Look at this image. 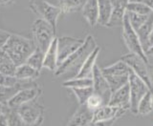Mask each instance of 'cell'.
I'll return each instance as SVG.
<instances>
[{"label":"cell","instance_id":"d6a6232c","mask_svg":"<svg viewBox=\"0 0 153 126\" xmlns=\"http://www.w3.org/2000/svg\"><path fill=\"white\" fill-rule=\"evenodd\" d=\"M10 36H11V33L0 29V50H1L2 48L5 46V44L7 43Z\"/></svg>","mask_w":153,"mask_h":126},{"label":"cell","instance_id":"d590c367","mask_svg":"<svg viewBox=\"0 0 153 126\" xmlns=\"http://www.w3.org/2000/svg\"><path fill=\"white\" fill-rule=\"evenodd\" d=\"M16 0H0V6H10Z\"/></svg>","mask_w":153,"mask_h":126},{"label":"cell","instance_id":"1f68e13d","mask_svg":"<svg viewBox=\"0 0 153 126\" xmlns=\"http://www.w3.org/2000/svg\"><path fill=\"white\" fill-rule=\"evenodd\" d=\"M21 80H19L16 76H9L0 74V86L13 87L16 86Z\"/></svg>","mask_w":153,"mask_h":126},{"label":"cell","instance_id":"277c9868","mask_svg":"<svg viewBox=\"0 0 153 126\" xmlns=\"http://www.w3.org/2000/svg\"><path fill=\"white\" fill-rule=\"evenodd\" d=\"M102 72L108 82L112 93L128 83L130 68L122 60H119L112 65L102 68Z\"/></svg>","mask_w":153,"mask_h":126},{"label":"cell","instance_id":"f35d334b","mask_svg":"<svg viewBox=\"0 0 153 126\" xmlns=\"http://www.w3.org/2000/svg\"><path fill=\"white\" fill-rule=\"evenodd\" d=\"M140 1L146 3L147 6L149 7L152 10V11H153V0H140Z\"/></svg>","mask_w":153,"mask_h":126},{"label":"cell","instance_id":"f546056e","mask_svg":"<svg viewBox=\"0 0 153 126\" xmlns=\"http://www.w3.org/2000/svg\"><path fill=\"white\" fill-rule=\"evenodd\" d=\"M126 13L128 16V19H129V22H130L131 26L134 28V30H138L143 23H145L147 18L149 17V16H143V14H138V13H130V12H127ZM152 14V13H151Z\"/></svg>","mask_w":153,"mask_h":126},{"label":"cell","instance_id":"4316f807","mask_svg":"<svg viewBox=\"0 0 153 126\" xmlns=\"http://www.w3.org/2000/svg\"><path fill=\"white\" fill-rule=\"evenodd\" d=\"M126 11L138 13V14H143V16H149V14L153 13L152 10L147 6L146 3H143L140 0L137 1H129L126 7Z\"/></svg>","mask_w":153,"mask_h":126},{"label":"cell","instance_id":"9a60e30c","mask_svg":"<svg viewBox=\"0 0 153 126\" xmlns=\"http://www.w3.org/2000/svg\"><path fill=\"white\" fill-rule=\"evenodd\" d=\"M109 105L116 106L121 108H130V91H129V84L122 86L111 94L109 99Z\"/></svg>","mask_w":153,"mask_h":126},{"label":"cell","instance_id":"ffe728a7","mask_svg":"<svg viewBox=\"0 0 153 126\" xmlns=\"http://www.w3.org/2000/svg\"><path fill=\"white\" fill-rule=\"evenodd\" d=\"M99 6V19L98 24L107 27L113 12V3L111 0H98Z\"/></svg>","mask_w":153,"mask_h":126},{"label":"cell","instance_id":"484cf974","mask_svg":"<svg viewBox=\"0 0 153 126\" xmlns=\"http://www.w3.org/2000/svg\"><path fill=\"white\" fill-rule=\"evenodd\" d=\"M44 52H42L40 49L36 48L30 56L28 57L25 63H27L28 65L32 66L33 68H35L36 70L39 71L43 68V60H44Z\"/></svg>","mask_w":153,"mask_h":126},{"label":"cell","instance_id":"8d00e7d4","mask_svg":"<svg viewBox=\"0 0 153 126\" xmlns=\"http://www.w3.org/2000/svg\"><path fill=\"white\" fill-rule=\"evenodd\" d=\"M7 110H8V106H7V104H4V103H1V102H0V116L6 113V112H7Z\"/></svg>","mask_w":153,"mask_h":126},{"label":"cell","instance_id":"44dd1931","mask_svg":"<svg viewBox=\"0 0 153 126\" xmlns=\"http://www.w3.org/2000/svg\"><path fill=\"white\" fill-rule=\"evenodd\" d=\"M153 27V13L150 14L149 17L147 18V20L143 24V25L136 30V33L140 38L141 44L145 52L149 48V43H148V39H149L150 33L152 31Z\"/></svg>","mask_w":153,"mask_h":126},{"label":"cell","instance_id":"d6986e66","mask_svg":"<svg viewBox=\"0 0 153 126\" xmlns=\"http://www.w3.org/2000/svg\"><path fill=\"white\" fill-rule=\"evenodd\" d=\"M14 76L21 81H35L39 77L40 72L28 65L27 63H23V64L16 66Z\"/></svg>","mask_w":153,"mask_h":126},{"label":"cell","instance_id":"8992f818","mask_svg":"<svg viewBox=\"0 0 153 126\" xmlns=\"http://www.w3.org/2000/svg\"><path fill=\"white\" fill-rule=\"evenodd\" d=\"M30 9L39 18L45 20L56 31L57 19L62 13L59 6H54L46 0H30Z\"/></svg>","mask_w":153,"mask_h":126},{"label":"cell","instance_id":"74e56055","mask_svg":"<svg viewBox=\"0 0 153 126\" xmlns=\"http://www.w3.org/2000/svg\"><path fill=\"white\" fill-rule=\"evenodd\" d=\"M146 55L147 56L148 60H149V57H153V45L146 51Z\"/></svg>","mask_w":153,"mask_h":126},{"label":"cell","instance_id":"603a6c76","mask_svg":"<svg viewBox=\"0 0 153 126\" xmlns=\"http://www.w3.org/2000/svg\"><path fill=\"white\" fill-rule=\"evenodd\" d=\"M153 111L152 103V90H148L146 94L143 96L138 105V114L142 116H146Z\"/></svg>","mask_w":153,"mask_h":126},{"label":"cell","instance_id":"5b68a950","mask_svg":"<svg viewBox=\"0 0 153 126\" xmlns=\"http://www.w3.org/2000/svg\"><path fill=\"white\" fill-rule=\"evenodd\" d=\"M39 99L40 96L16 109L27 126H41L44 122L45 107Z\"/></svg>","mask_w":153,"mask_h":126},{"label":"cell","instance_id":"83f0119b","mask_svg":"<svg viewBox=\"0 0 153 126\" xmlns=\"http://www.w3.org/2000/svg\"><path fill=\"white\" fill-rule=\"evenodd\" d=\"M72 92L76 96L79 104H85L89 96L93 94V87H84V88H72Z\"/></svg>","mask_w":153,"mask_h":126},{"label":"cell","instance_id":"30bf717a","mask_svg":"<svg viewBox=\"0 0 153 126\" xmlns=\"http://www.w3.org/2000/svg\"><path fill=\"white\" fill-rule=\"evenodd\" d=\"M84 39L62 36L57 37V63L59 66L83 44Z\"/></svg>","mask_w":153,"mask_h":126},{"label":"cell","instance_id":"cb8c5ba5","mask_svg":"<svg viewBox=\"0 0 153 126\" xmlns=\"http://www.w3.org/2000/svg\"><path fill=\"white\" fill-rule=\"evenodd\" d=\"M93 80L91 77H74L64 81L62 83V87L65 88H84V87H92Z\"/></svg>","mask_w":153,"mask_h":126},{"label":"cell","instance_id":"7c38bea8","mask_svg":"<svg viewBox=\"0 0 153 126\" xmlns=\"http://www.w3.org/2000/svg\"><path fill=\"white\" fill-rule=\"evenodd\" d=\"M92 80H93V91L95 94L100 95L103 99L105 104H108L110 96H111V89L108 84L106 79L104 77L102 69L96 64L93 70L92 75Z\"/></svg>","mask_w":153,"mask_h":126},{"label":"cell","instance_id":"60d3db41","mask_svg":"<svg viewBox=\"0 0 153 126\" xmlns=\"http://www.w3.org/2000/svg\"><path fill=\"white\" fill-rule=\"evenodd\" d=\"M152 103H153V89H152Z\"/></svg>","mask_w":153,"mask_h":126},{"label":"cell","instance_id":"7402d4cb","mask_svg":"<svg viewBox=\"0 0 153 126\" xmlns=\"http://www.w3.org/2000/svg\"><path fill=\"white\" fill-rule=\"evenodd\" d=\"M16 70V65L10 59L7 53L3 49L0 50V74L14 76Z\"/></svg>","mask_w":153,"mask_h":126},{"label":"cell","instance_id":"4fadbf2b","mask_svg":"<svg viewBox=\"0 0 153 126\" xmlns=\"http://www.w3.org/2000/svg\"><path fill=\"white\" fill-rule=\"evenodd\" d=\"M129 111L126 108H121L105 104L94 111L92 122H108V120H117L126 115Z\"/></svg>","mask_w":153,"mask_h":126},{"label":"cell","instance_id":"ac0fdd59","mask_svg":"<svg viewBox=\"0 0 153 126\" xmlns=\"http://www.w3.org/2000/svg\"><path fill=\"white\" fill-rule=\"evenodd\" d=\"M100 52V48L98 46L87 56V59H85L82 66L80 67L79 73L76 74V76L75 77H91V79H92L93 70L96 65V61H97Z\"/></svg>","mask_w":153,"mask_h":126},{"label":"cell","instance_id":"b9f144b4","mask_svg":"<svg viewBox=\"0 0 153 126\" xmlns=\"http://www.w3.org/2000/svg\"><path fill=\"white\" fill-rule=\"evenodd\" d=\"M111 1H112V3H114L115 1H117V0H111Z\"/></svg>","mask_w":153,"mask_h":126},{"label":"cell","instance_id":"e0dca14e","mask_svg":"<svg viewBox=\"0 0 153 126\" xmlns=\"http://www.w3.org/2000/svg\"><path fill=\"white\" fill-rule=\"evenodd\" d=\"M57 67H59V63H57V37L56 36L44 54L43 68H46V69L55 73Z\"/></svg>","mask_w":153,"mask_h":126},{"label":"cell","instance_id":"ba28073f","mask_svg":"<svg viewBox=\"0 0 153 126\" xmlns=\"http://www.w3.org/2000/svg\"><path fill=\"white\" fill-rule=\"evenodd\" d=\"M121 60L126 63L140 79L145 81L148 88L150 90L153 89V79L149 72V68H148L149 63L146 62L142 57L135 54H132V53L123 56Z\"/></svg>","mask_w":153,"mask_h":126},{"label":"cell","instance_id":"f1b7e54d","mask_svg":"<svg viewBox=\"0 0 153 126\" xmlns=\"http://www.w3.org/2000/svg\"><path fill=\"white\" fill-rule=\"evenodd\" d=\"M6 118L8 122V126H27V124L22 120L16 109H11L8 107V110L6 112Z\"/></svg>","mask_w":153,"mask_h":126},{"label":"cell","instance_id":"e575fe53","mask_svg":"<svg viewBox=\"0 0 153 126\" xmlns=\"http://www.w3.org/2000/svg\"><path fill=\"white\" fill-rule=\"evenodd\" d=\"M0 126H8V122L6 118V113L0 116Z\"/></svg>","mask_w":153,"mask_h":126},{"label":"cell","instance_id":"6da1fadb","mask_svg":"<svg viewBox=\"0 0 153 126\" xmlns=\"http://www.w3.org/2000/svg\"><path fill=\"white\" fill-rule=\"evenodd\" d=\"M98 47L97 42L93 36H87L84 39L83 44L81 45L74 54H72L63 63L57 67L54 73L56 76H60L66 74H72L74 77L79 73L80 67L87 59V56Z\"/></svg>","mask_w":153,"mask_h":126},{"label":"cell","instance_id":"4dcf8cb0","mask_svg":"<svg viewBox=\"0 0 153 126\" xmlns=\"http://www.w3.org/2000/svg\"><path fill=\"white\" fill-rule=\"evenodd\" d=\"M85 104L89 109H91L92 111H95L98 108H100V106L105 105V102L102 96L98 94H95L93 92V94L89 96V99H87Z\"/></svg>","mask_w":153,"mask_h":126},{"label":"cell","instance_id":"5bb4252c","mask_svg":"<svg viewBox=\"0 0 153 126\" xmlns=\"http://www.w3.org/2000/svg\"><path fill=\"white\" fill-rule=\"evenodd\" d=\"M94 111L89 109L86 104H79L74 115L69 119L66 126H88L93 119Z\"/></svg>","mask_w":153,"mask_h":126},{"label":"cell","instance_id":"ab89813d","mask_svg":"<svg viewBox=\"0 0 153 126\" xmlns=\"http://www.w3.org/2000/svg\"><path fill=\"white\" fill-rule=\"evenodd\" d=\"M148 43H149V47H151L153 45V27H152V31L149 36V39H148Z\"/></svg>","mask_w":153,"mask_h":126},{"label":"cell","instance_id":"d4e9b609","mask_svg":"<svg viewBox=\"0 0 153 126\" xmlns=\"http://www.w3.org/2000/svg\"><path fill=\"white\" fill-rule=\"evenodd\" d=\"M86 0H61L59 8L62 13H70L79 11L82 8Z\"/></svg>","mask_w":153,"mask_h":126},{"label":"cell","instance_id":"52a82bcc","mask_svg":"<svg viewBox=\"0 0 153 126\" xmlns=\"http://www.w3.org/2000/svg\"><path fill=\"white\" fill-rule=\"evenodd\" d=\"M122 27H123V33H122L123 39L124 44L127 47V49L129 50V52L139 56L146 62L149 63V60H148L147 56L146 55V52L141 44L140 38H139L136 31L134 30V28L131 26L130 22H129L128 16L126 13V16L123 17Z\"/></svg>","mask_w":153,"mask_h":126},{"label":"cell","instance_id":"8fae6325","mask_svg":"<svg viewBox=\"0 0 153 126\" xmlns=\"http://www.w3.org/2000/svg\"><path fill=\"white\" fill-rule=\"evenodd\" d=\"M41 95L42 90L38 85L22 88L8 101L7 106L11 109H17L23 104L39 98Z\"/></svg>","mask_w":153,"mask_h":126},{"label":"cell","instance_id":"2e32d148","mask_svg":"<svg viewBox=\"0 0 153 126\" xmlns=\"http://www.w3.org/2000/svg\"><path fill=\"white\" fill-rule=\"evenodd\" d=\"M81 12H82V16L85 20L88 22L91 27L97 25L99 19L98 0H86L81 8Z\"/></svg>","mask_w":153,"mask_h":126},{"label":"cell","instance_id":"3957f363","mask_svg":"<svg viewBox=\"0 0 153 126\" xmlns=\"http://www.w3.org/2000/svg\"><path fill=\"white\" fill-rule=\"evenodd\" d=\"M31 33L32 40L35 43L36 47L45 53L56 37V31L45 20L37 18L32 24Z\"/></svg>","mask_w":153,"mask_h":126},{"label":"cell","instance_id":"7a4b0ae2","mask_svg":"<svg viewBox=\"0 0 153 126\" xmlns=\"http://www.w3.org/2000/svg\"><path fill=\"white\" fill-rule=\"evenodd\" d=\"M36 48L35 43L30 38L16 33H11L7 43L2 49L7 53L14 64L18 66L26 62L27 59Z\"/></svg>","mask_w":153,"mask_h":126},{"label":"cell","instance_id":"836d02e7","mask_svg":"<svg viewBox=\"0 0 153 126\" xmlns=\"http://www.w3.org/2000/svg\"><path fill=\"white\" fill-rule=\"evenodd\" d=\"M116 120H108V122H92L88 126H112Z\"/></svg>","mask_w":153,"mask_h":126},{"label":"cell","instance_id":"9c48e42d","mask_svg":"<svg viewBox=\"0 0 153 126\" xmlns=\"http://www.w3.org/2000/svg\"><path fill=\"white\" fill-rule=\"evenodd\" d=\"M128 84L129 91H130V108H129V111L132 114L137 115L139 102L143 99V96L146 94V92L150 89L145 83V81L140 79L131 69L129 72Z\"/></svg>","mask_w":153,"mask_h":126}]
</instances>
